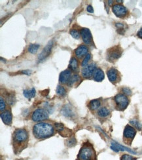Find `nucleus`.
Instances as JSON below:
<instances>
[{
	"mask_svg": "<svg viewBox=\"0 0 142 160\" xmlns=\"http://www.w3.org/2000/svg\"><path fill=\"white\" fill-rule=\"evenodd\" d=\"M33 133L37 139H45L53 135L54 129L49 123H39L33 126Z\"/></svg>",
	"mask_w": 142,
	"mask_h": 160,
	"instance_id": "obj_1",
	"label": "nucleus"
},
{
	"mask_svg": "<svg viewBox=\"0 0 142 160\" xmlns=\"http://www.w3.org/2000/svg\"><path fill=\"white\" fill-rule=\"evenodd\" d=\"M77 160H96V153L93 146L84 145L79 152Z\"/></svg>",
	"mask_w": 142,
	"mask_h": 160,
	"instance_id": "obj_2",
	"label": "nucleus"
},
{
	"mask_svg": "<svg viewBox=\"0 0 142 160\" xmlns=\"http://www.w3.org/2000/svg\"><path fill=\"white\" fill-rule=\"evenodd\" d=\"M123 51L118 46L113 47L107 51V59L110 62H114L120 58L122 55Z\"/></svg>",
	"mask_w": 142,
	"mask_h": 160,
	"instance_id": "obj_3",
	"label": "nucleus"
},
{
	"mask_svg": "<svg viewBox=\"0 0 142 160\" xmlns=\"http://www.w3.org/2000/svg\"><path fill=\"white\" fill-rule=\"evenodd\" d=\"M115 101L118 110H123L126 109L129 104V100L127 97L123 94H118L115 97Z\"/></svg>",
	"mask_w": 142,
	"mask_h": 160,
	"instance_id": "obj_4",
	"label": "nucleus"
},
{
	"mask_svg": "<svg viewBox=\"0 0 142 160\" xmlns=\"http://www.w3.org/2000/svg\"><path fill=\"white\" fill-rule=\"evenodd\" d=\"M49 114L47 110L43 108H39L34 111L32 113V118L34 122H41L48 119Z\"/></svg>",
	"mask_w": 142,
	"mask_h": 160,
	"instance_id": "obj_5",
	"label": "nucleus"
},
{
	"mask_svg": "<svg viewBox=\"0 0 142 160\" xmlns=\"http://www.w3.org/2000/svg\"><path fill=\"white\" fill-rule=\"evenodd\" d=\"M28 138V132L25 129H17L14 132V140L17 143H23Z\"/></svg>",
	"mask_w": 142,
	"mask_h": 160,
	"instance_id": "obj_6",
	"label": "nucleus"
},
{
	"mask_svg": "<svg viewBox=\"0 0 142 160\" xmlns=\"http://www.w3.org/2000/svg\"><path fill=\"white\" fill-rule=\"evenodd\" d=\"M112 11L113 13H114L117 17H119V18L124 17L128 13L127 9L125 7H124L123 5L119 4H116L113 5L112 7Z\"/></svg>",
	"mask_w": 142,
	"mask_h": 160,
	"instance_id": "obj_7",
	"label": "nucleus"
},
{
	"mask_svg": "<svg viewBox=\"0 0 142 160\" xmlns=\"http://www.w3.org/2000/svg\"><path fill=\"white\" fill-rule=\"evenodd\" d=\"M53 46V41H50L47 43L46 46L44 47V49L42 51V52L39 55V56H38L39 62H41V61L44 60L47 56H49V55L51 53V50H52Z\"/></svg>",
	"mask_w": 142,
	"mask_h": 160,
	"instance_id": "obj_8",
	"label": "nucleus"
},
{
	"mask_svg": "<svg viewBox=\"0 0 142 160\" xmlns=\"http://www.w3.org/2000/svg\"><path fill=\"white\" fill-rule=\"evenodd\" d=\"M96 70V64L94 63H91L90 64L84 67V68L81 71V74L83 77L88 78L92 76V75L93 73H94Z\"/></svg>",
	"mask_w": 142,
	"mask_h": 160,
	"instance_id": "obj_9",
	"label": "nucleus"
},
{
	"mask_svg": "<svg viewBox=\"0 0 142 160\" xmlns=\"http://www.w3.org/2000/svg\"><path fill=\"white\" fill-rule=\"evenodd\" d=\"M111 148L115 152H119V151H127L128 152L132 153L133 154H136V152L135 151L132 150L131 149H130V148L124 146L120 144L117 143L116 142H111Z\"/></svg>",
	"mask_w": 142,
	"mask_h": 160,
	"instance_id": "obj_10",
	"label": "nucleus"
},
{
	"mask_svg": "<svg viewBox=\"0 0 142 160\" xmlns=\"http://www.w3.org/2000/svg\"><path fill=\"white\" fill-rule=\"evenodd\" d=\"M81 36L83 42L86 44H90L93 40V36L91 32L88 28H83L81 32Z\"/></svg>",
	"mask_w": 142,
	"mask_h": 160,
	"instance_id": "obj_11",
	"label": "nucleus"
},
{
	"mask_svg": "<svg viewBox=\"0 0 142 160\" xmlns=\"http://www.w3.org/2000/svg\"><path fill=\"white\" fill-rule=\"evenodd\" d=\"M136 134V131L134 127L130 126V125H127L125 129L124 130V138L133 139Z\"/></svg>",
	"mask_w": 142,
	"mask_h": 160,
	"instance_id": "obj_12",
	"label": "nucleus"
},
{
	"mask_svg": "<svg viewBox=\"0 0 142 160\" xmlns=\"http://www.w3.org/2000/svg\"><path fill=\"white\" fill-rule=\"evenodd\" d=\"M107 75L111 82L115 83L117 81V79H118V72L116 69H115V68H110V69L107 70Z\"/></svg>",
	"mask_w": 142,
	"mask_h": 160,
	"instance_id": "obj_13",
	"label": "nucleus"
},
{
	"mask_svg": "<svg viewBox=\"0 0 142 160\" xmlns=\"http://www.w3.org/2000/svg\"><path fill=\"white\" fill-rule=\"evenodd\" d=\"M71 72L68 70H66L63 72H62L60 74V77H59L60 82L62 83H68L71 77Z\"/></svg>",
	"mask_w": 142,
	"mask_h": 160,
	"instance_id": "obj_14",
	"label": "nucleus"
},
{
	"mask_svg": "<svg viewBox=\"0 0 142 160\" xmlns=\"http://www.w3.org/2000/svg\"><path fill=\"white\" fill-rule=\"evenodd\" d=\"M1 118L5 124L11 125V123H12V115L9 110L2 113Z\"/></svg>",
	"mask_w": 142,
	"mask_h": 160,
	"instance_id": "obj_15",
	"label": "nucleus"
},
{
	"mask_svg": "<svg viewBox=\"0 0 142 160\" xmlns=\"http://www.w3.org/2000/svg\"><path fill=\"white\" fill-rule=\"evenodd\" d=\"M87 52L88 48L87 46H85V45H80V46L78 47L75 51V53L79 58H81L83 56L86 55Z\"/></svg>",
	"mask_w": 142,
	"mask_h": 160,
	"instance_id": "obj_16",
	"label": "nucleus"
},
{
	"mask_svg": "<svg viewBox=\"0 0 142 160\" xmlns=\"http://www.w3.org/2000/svg\"><path fill=\"white\" fill-rule=\"evenodd\" d=\"M104 79V73L101 69H97L94 73V79L96 82H100Z\"/></svg>",
	"mask_w": 142,
	"mask_h": 160,
	"instance_id": "obj_17",
	"label": "nucleus"
},
{
	"mask_svg": "<svg viewBox=\"0 0 142 160\" xmlns=\"http://www.w3.org/2000/svg\"><path fill=\"white\" fill-rule=\"evenodd\" d=\"M23 95L26 98L28 99H31L33 98L36 95V89L34 88H32L30 90H24L23 91Z\"/></svg>",
	"mask_w": 142,
	"mask_h": 160,
	"instance_id": "obj_18",
	"label": "nucleus"
},
{
	"mask_svg": "<svg viewBox=\"0 0 142 160\" xmlns=\"http://www.w3.org/2000/svg\"><path fill=\"white\" fill-rule=\"evenodd\" d=\"M62 113L66 117H71L73 115V112H72L71 108L67 105L62 108Z\"/></svg>",
	"mask_w": 142,
	"mask_h": 160,
	"instance_id": "obj_19",
	"label": "nucleus"
},
{
	"mask_svg": "<svg viewBox=\"0 0 142 160\" xmlns=\"http://www.w3.org/2000/svg\"><path fill=\"white\" fill-rule=\"evenodd\" d=\"M100 101L99 100L97 99H95V100H93L90 102L89 103V107L91 108L92 110H94L98 109V108L100 106Z\"/></svg>",
	"mask_w": 142,
	"mask_h": 160,
	"instance_id": "obj_20",
	"label": "nucleus"
},
{
	"mask_svg": "<svg viewBox=\"0 0 142 160\" xmlns=\"http://www.w3.org/2000/svg\"><path fill=\"white\" fill-rule=\"evenodd\" d=\"M69 67L71 70L73 71H76L78 68V61L75 58V57H73L70 62Z\"/></svg>",
	"mask_w": 142,
	"mask_h": 160,
	"instance_id": "obj_21",
	"label": "nucleus"
},
{
	"mask_svg": "<svg viewBox=\"0 0 142 160\" xmlns=\"http://www.w3.org/2000/svg\"><path fill=\"white\" fill-rule=\"evenodd\" d=\"M110 110L107 109V108H105V107H103V108H100V109L98 110V115L100 117H106L107 116L110 114Z\"/></svg>",
	"mask_w": 142,
	"mask_h": 160,
	"instance_id": "obj_22",
	"label": "nucleus"
},
{
	"mask_svg": "<svg viewBox=\"0 0 142 160\" xmlns=\"http://www.w3.org/2000/svg\"><path fill=\"white\" fill-rule=\"evenodd\" d=\"M39 47H40V45L39 44H31L29 47H28V51H29L30 53L36 54L37 52Z\"/></svg>",
	"mask_w": 142,
	"mask_h": 160,
	"instance_id": "obj_23",
	"label": "nucleus"
},
{
	"mask_svg": "<svg viewBox=\"0 0 142 160\" xmlns=\"http://www.w3.org/2000/svg\"><path fill=\"white\" fill-rule=\"evenodd\" d=\"M79 79H80V78H79V76L78 75H73V76L71 77L69 82L67 83L68 86H70V87L72 86L73 84L77 82H78Z\"/></svg>",
	"mask_w": 142,
	"mask_h": 160,
	"instance_id": "obj_24",
	"label": "nucleus"
},
{
	"mask_svg": "<svg viewBox=\"0 0 142 160\" xmlns=\"http://www.w3.org/2000/svg\"><path fill=\"white\" fill-rule=\"evenodd\" d=\"M56 93H57V95H58L59 96H64L66 93V91L65 89V88L64 87L62 86H60V85H58V86L57 87V88H56Z\"/></svg>",
	"mask_w": 142,
	"mask_h": 160,
	"instance_id": "obj_25",
	"label": "nucleus"
},
{
	"mask_svg": "<svg viewBox=\"0 0 142 160\" xmlns=\"http://www.w3.org/2000/svg\"><path fill=\"white\" fill-rule=\"evenodd\" d=\"M54 126H55V129L56 130L58 131V132L59 133H62L63 132V131H64L65 129V127L64 126V125L62 123H56L54 124Z\"/></svg>",
	"mask_w": 142,
	"mask_h": 160,
	"instance_id": "obj_26",
	"label": "nucleus"
},
{
	"mask_svg": "<svg viewBox=\"0 0 142 160\" xmlns=\"http://www.w3.org/2000/svg\"><path fill=\"white\" fill-rule=\"evenodd\" d=\"M130 123H131L132 125H134V126L136 128L138 129V130H141L142 129V125L138 121V120L136 119H132L131 120V121L130 122Z\"/></svg>",
	"mask_w": 142,
	"mask_h": 160,
	"instance_id": "obj_27",
	"label": "nucleus"
},
{
	"mask_svg": "<svg viewBox=\"0 0 142 160\" xmlns=\"http://www.w3.org/2000/svg\"><path fill=\"white\" fill-rule=\"evenodd\" d=\"M116 27L117 29L119 30L118 33L123 34L124 33V30H125V25L122 23H117Z\"/></svg>",
	"mask_w": 142,
	"mask_h": 160,
	"instance_id": "obj_28",
	"label": "nucleus"
},
{
	"mask_svg": "<svg viewBox=\"0 0 142 160\" xmlns=\"http://www.w3.org/2000/svg\"><path fill=\"white\" fill-rule=\"evenodd\" d=\"M90 57H91V55H90V54H87L86 55V56H85V58L84 59V60L82 62V64H81L82 66L85 67L86 66H87L88 62V61L90 59Z\"/></svg>",
	"mask_w": 142,
	"mask_h": 160,
	"instance_id": "obj_29",
	"label": "nucleus"
},
{
	"mask_svg": "<svg viewBox=\"0 0 142 160\" xmlns=\"http://www.w3.org/2000/svg\"><path fill=\"white\" fill-rule=\"evenodd\" d=\"M70 34L71 35V36L75 39H79V38H80V33H79V32L78 30H72L70 32Z\"/></svg>",
	"mask_w": 142,
	"mask_h": 160,
	"instance_id": "obj_30",
	"label": "nucleus"
},
{
	"mask_svg": "<svg viewBox=\"0 0 142 160\" xmlns=\"http://www.w3.org/2000/svg\"><path fill=\"white\" fill-rule=\"evenodd\" d=\"M136 159L134 158H133L132 156L128 155V154H124L123 155L121 158V160H134Z\"/></svg>",
	"mask_w": 142,
	"mask_h": 160,
	"instance_id": "obj_31",
	"label": "nucleus"
},
{
	"mask_svg": "<svg viewBox=\"0 0 142 160\" xmlns=\"http://www.w3.org/2000/svg\"><path fill=\"white\" fill-rule=\"evenodd\" d=\"M5 109V102L2 97L0 98V110L2 112Z\"/></svg>",
	"mask_w": 142,
	"mask_h": 160,
	"instance_id": "obj_32",
	"label": "nucleus"
},
{
	"mask_svg": "<svg viewBox=\"0 0 142 160\" xmlns=\"http://www.w3.org/2000/svg\"><path fill=\"white\" fill-rule=\"evenodd\" d=\"M123 92L125 94V95H131L132 92H131V90H130L129 88L128 87H124L123 89Z\"/></svg>",
	"mask_w": 142,
	"mask_h": 160,
	"instance_id": "obj_33",
	"label": "nucleus"
},
{
	"mask_svg": "<svg viewBox=\"0 0 142 160\" xmlns=\"http://www.w3.org/2000/svg\"><path fill=\"white\" fill-rule=\"evenodd\" d=\"M76 143V141H75V139H70L69 141H68L67 142V144L69 146H74Z\"/></svg>",
	"mask_w": 142,
	"mask_h": 160,
	"instance_id": "obj_34",
	"label": "nucleus"
},
{
	"mask_svg": "<svg viewBox=\"0 0 142 160\" xmlns=\"http://www.w3.org/2000/svg\"><path fill=\"white\" fill-rule=\"evenodd\" d=\"M87 10L88 12H89V13H93L94 12L93 8V7L91 6V5H88V6H87Z\"/></svg>",
	"mask_w": 142,
	"mask_h": 160,
	"instance_id": "obj_35",
	"label": "nucleus"
},
{
	"mask_svg": "<svg viewBox=\"0 0 142 160\" xmlns=\"http://www.w3.org/2000/svg\"><path fill=\"white\" fill-rule=\"evenodd\" d=\"M137 34H138V36L140 38L142 39V28L138 31V32Z\"/></svg>",
	"mask_w": 142,
	"mask_h": 160,
	"instance_id": "obj_36",
	"label": "nucleus"
}]
</instances>
